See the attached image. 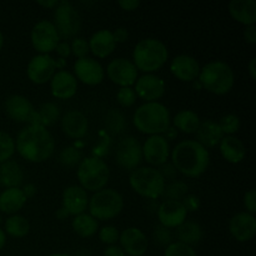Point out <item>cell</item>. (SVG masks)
I'll return each mask as SVG.
<instances>
[{
    "instance_id": "obj_50",
    "label": "cell",
    "mask_w": 256,
    "mask_h": 256,
    "mask_svg": "<svg viewBox=\"0 0 256 256\" xmlns=\"http://www.w3.org/2000/svg\"><path fill=\"white\" fill-rule=\"evenodd\" d=\"M54 52H56L58 58H62V59H68V58L72 55V49H70V42H64V40H60L58 42L56 48H55Z\"/></svg>"
},
{
    "instance_id": "obj_37",
    "label": "cell",
    "mask_w": 256,
    "mask_h": 256,
    "mask_svg": "<svg viewBox=\"0 0 256 256\" xmlns=\"http://www.w3.org/2000/svg\"><path fill=\"white\" fill-rule=\"evenodd\" d=\"M189 194V186L182 180H172V182L165 184L164 192L162 198L164 200H175V202H182L186 195Z\"/></svg>"
},
{
    "instance_id": "obj_14",
    "label": "cell",
    "mask_w": 256,
    "mask_h": 256,
    "mask_svg": "<svg viewBox=\"0 0 256 256\" xmlns=\"http://www.w3.org/2000/svg\"><path fill=\"white\" fill-rule=\"evenodd\" d=\"M142 159L152 168H159L168 162L170 158V144L164 135H152L148 136L142 145Z\"/></svg>"
},
{
    "instance_id": "obj_19",
    "label": "cell",
    "mask_w": 256,
    "mask_h": 256,
    "mask_svg": "<svg viewBox=\"0 0 256 256\" xmlns=\"http://www.w3.org/2000/svg\"><path fill=\"white\" fill-rule=\"evenodd\" d=\"M158 220L159 224L168 229H176L188 218V212L182 206V202L175 200H164L158 208Z\"/></svg>"
},
{
    "instance_id": "obj_2",
    "label": "cell",
    "mask_w": 256,
    "mask_h": 256,
    "mask_svg": "<svg viewBox=\"0 0 256 256\" xmlns=\"http://www.w3.org/2000/svg\"><path fill=\"white\" fill-rule=\"evenodd\" d=\"M172 164L178 172L186 178H199L210 165V152L195 139L178 142L170 152Z\"/></svg>"
},
{
    "instance_id": "obj_52",
    "label": "cell",
    "mask_w": 256,
    "mask_h": 256,
    "mask_svg": "<svg viewBox=\"0 0 256 256\" xmlns=\"http://www.w3.org/2000/svg\"><path fill=\"white\" fill-rule=\"evenodd\" d=\"M118 5L125 12H134L142 5V2L140 0H120Z\"/></svg>"
},
{
    "instance_id": "obj_44",
    "label": "cell",
    "mask_w": 256,
    "mask_h": 256,
    "mask_svg": "<svg viewBox=\"0 0 256 256\" xmlns=\"http://www.w3.org/2000/svg\"><path fill=\"white\" fill-rule=\"evenodd\" d=\"M136 99L138 96L134 89L130 86L120 88L116 92V100L120 106L122 108H132L136 102Z\"/></svg>"
},
{
    "instance_id": "obj_40",
    "label": "cell",
    "mask_w": 256,
    "mask_h": 256,
    "mask_svg": "<svg viewBox=\"0 0 256 256\" xmlns=\"http://www.w3.org/2000/svg\"><path fill=\"white\" fill-rule=\"evenodd\" d=\"M220 129L224 132L225 136H232V135L236 134L240 129V118L236 114H226L224 116L220 118V120L218 122Z\"/></svg>"
},
{
    "instance_id": "obj_7",
    "label": "cell",
    "mask_w": 256,
    "mask_h": 256,
    "mask_svg": "<svg viewBox=\"0 0 256 256\" xmlns=\"http://www.w3.org/2000/svg\"><path fill=\"white\" fill-rule=\"evenodd\" d=\"M130 188L148 200H158L162 198L166 182L156 168L139 166L130 172Z\"/></svg>"
},
{
    "instance_id": "obj_51",
    "label": "cell",
    "mask_w": 256,
    "mask_h": 256,
    "mask_svg": "<svg viewBox=\"0 0 256 256\" xmlns=\"http://www.w3.org/2000/svg\"><path fill=\"white\" fill-rule=\"evenodd\" d=\"M112 36L116 44H122V42H126L129 39V30L126 28H116V29L112 32Z\"/></svg>"
},
{
    "instance_id": "obj_10",
    "label": "cell",
    "mask_w": 256,
    "mask_h": 256,
    "mask_svg": "<svg viewBox=\"0 0 256 256\" xmlns=\"http://www.w3.org/2000/svg\"><path fill=\"white\" fill-rule=\"evenodd\" d=\"M5 114L16 122H25L28 125H40L38 112L34 105L24 95L14 94L6 98L4 102Z\"/></svg>"
},
{
    "instance_id": "obj_29",
    "label": "cell",
    "mask_w": 256,
    "mask_h": 256,
    "mask_svg": "<svg viewBox=\"0 0 256 256\" xmlns=\"http://www.w3.org/2000/svg\"><path fill=\"white\" fill-rule=\"evenodd\" d=\"M220 154L230 164H240L246 156V148L239 138L224 136L219 144Z\"/></svg>"
},
{
    "instance_id": "obj_35",
    "label": "cell",
    "mask_w": 256,
    "mask_h": 256,
    "mask_svg": "<svg viewBox=\"0 0 256 256\" xmlns=\"http://www.w3.org/2000/svg\"><path fill=\"white\" fill-rule=\"evenodd\" d=\"M36 112L39 116V124L46 129L52 126L60 118V108L52 102H42Z\"/></svg>"
},
{
    "instance_id": "obj_9",
    "label": "cell",
    "mask_w": 256,
    "mask_h": 256,
    "mask_svg": "<svg viewBox=\"0 0 256 256\" xmlns=\"http://www.w3.org/2000/svg\"><path fill=\"white\" fill-rule=\"evenodd\" d=\"M54 26L59 34L60 40H72L82 30V16L76 8L68 0L59 2L54 9Z\"/></svg>"
},
{
    "instance_id": "obj_24",
    "label": "cell",
    "mask_w": 256,
    "mask_h": 256,
    "mask_svg": "<svg viewBox=\"0 0 256 256\" xmlns=\"http://www.w3.org/2000/svg\"><path fill=\"white\" fill-rule=\"evenodd\" d=\"M62 130L70 139H82L89 130V120L80 110H69L62 118Z\"/></svg>"
},
{
    "instance_id": "obj_3",
    "label": "cell",
    "mask_w": 256,
    "mask_h": 256,
    "mask_svg": "<svg viewBox=\"0 0 256 256\" xmlns=\"http://www.w3.org/2000/svg\"><path fill=\"white\" fill-rule=\"evenodd\" d=\"M132 124L142 134L164 135L172 126V116L169 109L162 102H144L135 110Z\"/></svg>"
},
{
    "instance_id": "obj_46",
    "label": "cell",
    "mask_w": 256,
    "mask_h": 256,
    "mask_svg": "<svg viewBox=\"0 0 256 256\" xmlns=\"http://www.w3.org/2000/svg\"><path fill=\"white\" fill-rule=\"evenodd\" d=\"M110 146H112V139L109 138L108 132H102V134H100L99 142H98L94 146V149H92V156L102 159V158L109 152Z\"/></svg>"
},
{
    "instance_id": "obj_18",
    "label": "cell",
    "mask_w": 256,
    "mask_h": 256,
    "mask_svg": "<svg viewBox=\"0 0 256 256\" xmlns=\"http://www.w3.org/2000/svg\"><path fill=\"white\" fill-rule=\"evenodd\" d=\"M119 246L122 248L125 255L142 256L146 252L149 246V240L142 230L139 228L130 226L122 230L119 236Z\"/></svg>"
},
{
    "instance_id": "obj_45",
    "label": "cell",
    "mask_w": 256,
    "mask_h": 256,
    "mask_svg": "<svg viewBox=\"0 0 256 256\" xmlns=\"http://www.w3.org/2000/svg\"><path fill=\"white\" fill-rule=\"evenodd\" d=\"M70 49H72V55H74L76 59H82V58L88 56L90 52L89 42L85 38L76 36L70 42Z\"/></svg>"
},
{
    "instance_id": "obj_11",
    "label": "cell",
    "mask_w": 256,
    "mask_h": 256,
    "mask_svg": "<svg viewBox=\"0 0 256 256\" xmlns=\"http://www.w3.org/2000/svg\"><path fill=\"white\" fill-rule=\"evenodd\" d=\"M30 42L32 48L39 54H50L54 52L58 42H60V36L50 20H40L32 26L30 32Z\"/></svg>"
},
{
    "instance_id": "obj_48",
    "label": "cell",
    "mask_w": 256,
    "mask_h": 256,
    "mask_svg": "<svg viewBox=\"0 0 256 256\" xmlns=\"http://www.w3.org/2000/svg\"><path fill=\"white\" fill-rule=\"evenodd\" d=\"M242 202H244V208L246 209V212L254 215L256 212V192H255V189H250L245 192Z\"/></svg>"
},
{
    "instance_id": "obj_36",
    "label": "cell",
    "mask_w": 256,
    "mask_h": 256,
    "mask_svg": "<svg viewBox=\"0 0 256 256\" xmlns=\"http://www.w3.org/2000/svg\"><path fill=\"white\" fill-rule=\"evenodd\" d=\"M105 126L108 134L119 135L126 128V119L120 110L110 109L105 115Z\"/></svg>"
},
{
    "instance_id": "obj_53",
    "label": "cell",
    "mask_w": 256,
    "mask_h": 256,
    "mask_svg": "<svg viewBox=\"0 0 256 256\" xmlns=\"http://www.w3.org/2000/svg\"><path fill=\"white\" fill-rule=\"evenodd\" d=\"M242 35H244V39L248 44H250V45L256 44V26L255 25L245 26Z\"/></svg>"
},
{
    "instance_id": "obj_21",
    "label": "cell",
    "mask_w": 256,
    "mask_h": 256,
    "mask_svg": "<svg viewBox=\"0 0 256 256\" xmlns=\"http://www.w3.org/2000/svg\"><path fill=\"white\" fill-rule=\"evenodd\" d=\"M229 232L232 236L239 242H248L256 235L255 215L246 212L235 214L229 222Z\"/></svg>"
},
{
    "instance_id": "obj_31",
    "label": "cell",
    "mask_w": 256,
    "mask_h": 256,
    "mask_svg": "<svg viewBox=\"0 0 256 256\" xmlns=\"http://www.w3.org/2000/svg\"><path fill=\"white\" fill-rule=\"evenodd\" d=\"M199 115L190 109H184L178 112L172 119V125L176 132H184V134H195L200 126Z\"/></svg>"
},
{
    "instance_id": "obj_62",
    "label": "cell",
    "mask_w": 256,
    "mask_h": 256,
    "mask_svg": "<svg viewBox=\"0 0 256 256\" xmlns=\"http://www.w3.org/2000/svg\"><path fill=\"white\" fill-rule=\"evenodd\" d=\"M2 46H4V35L0 32V50L2 49Z\"/></svg>"
},
{
    "instance_id": "obj_60",
    "label": "cell",
    "mask_w": 256,
    "mask_h": 256,
    "mask_svg": "<svg viewBox=\"0 0 256 256\" xmlns=\"http://www.w3.org/2000/svg\"><path fill=\"white\" fill-rule=\"evenodd\" d=\"M164 136H165V139H166L168 142H169V140L175 139V138L178 136V132L174 129V128L170 126L169 129L166 130V132H165V134H164Z\"/></svg>"
},
{
    "instance_id": "obj_57",
    "label": "cell",
    "mask_w": 256,
    "mask_h": 256,
    "mask_svg": "<svg viewBox=\"0 0 256 256\" xmlns=\"http://www.w3.org/2000/svg\"><path fill=\"white\" fill-rule=\"evenodd\" d=\"M38 4L42 8H46V9L54 10L58 6V4H59V0H46V2L42 0V2H38Z\"/></svg>"
},
{
    "instance_id": "obj_47",
    "label": "cell",
    "mask_w": 256,
    "mask_h": 256,
    "mask_svg": "<svg viewBox=\"0 0 256 256\" xmlns=\"http://www.w3.org/2000/svg\"><path fill=\"white\" fill-rule=\"evenodd\" d=\"M182 204L188 212H195L200 209L202 202H200L199 196H196V195L194 194H188L182 200Z\"/></svg>"
},
{
    "instance_id": "obj_64",
    "label": "cell",
    "mask_w": 256,
    "mask_h": 256,
    "mask_svg": "<svg viewBox=\"0 0 256 256\" xmlns=\"http://www.w3.org/2000/svg\"><path fill=\"white\" fill-rule=\"evenodd\" d=\"M2 220H4V219H2V215H0V225L2 224Z\"/></svg>"
},
{
    "instance_id": "obj_22",
    "label": "cell",
    "mask_w": 256,
    "mask_h": 256,
    "mask_svg": "<svg viewBox=\"0 0 256 256\" xmlns=\"http://www.w3.org/2000/svg\"><path fill=\"white\" fill-rule=\"evenodd\" d=\"M50 92L55 99H72L78 92V80L74 74L68 70H60L50 80Z\"/></svg>"
},
{
    "instance_id": "obj_39",
    "label": "cell",
    "mask_w": 256,
    "mask_h": 256,
    "mask_svg": "<svg viewBox=\"0 0 256 256\" xmlns=\"http://www.w3.org/2000/svg\"><path fill=\"white\" fill-rule=\"evenodd\" d=\"M15 154V139L5 132H0V164L12 160Z\"/></svg>"
},
{
    "instance_id": "obj_20",
    "label": "cell",
    "mask_w": 256,
    "mask_h": 256,
    "mask_svg": "<svg viewBox=\"0 0 256 256\" xmlns=\"http://www.w3.org/2000/svg\"><path fill=\"white\" fill-rule=\"evenodd\" d=\"M200 69L202 66L199 62L192 55H176L170 62V72L178 80L182 82H192L198 80Z\"/></svg>"
},
{
    "instance_id": "obj_30",
    "label": "cell",
    "mask_w": 256,
    "mask_h": 256,
    "mask_svg": "<svg viewBox=\"0 0 256 256\" xmlns=\"http://www.w3.org/2000/svg\"><path fill=\"white\" fill-rule=\"evenodd\" d=\"M22 180H24V172L19 162L8 160L0 164V186L4 189L20 188L22 185Z\"/></svg>"
},
{
    "instance_id": "obj_55",
    "label": "cell",
    "mask_w": 256,
    "mask_h": 256,
    "mask_svg": "<svg viewBox=\"0 0 256 256\" xmlns=\"http://www.w3.org/2000/svg\"><path fill=\"white\" fill-rule=\"evenodd\" d=\"M102 256H126L119 245H110L104 250Z\"/></svg>"
},
{
    "instance_id": "obj_8",
    "label": "cell",
    "mask_w": 256,
    "mask_h": 256,
    "mask_svg": "<svg viewBox=\"0 0 256 256\" xmlns=\"http://www.w3.org/2000/svg\"><path fill=\"white\" fill-rule=\"evenodd\" d=\"M124 209V199L115 189L105 188L94 192L89 199V214L98 222H108L115 219Z\"/></svg>"
},
{
    "instance_id": "obj_43",
    "label": "cell",
    "mask_w": 256,
    "mask_h": 256,
    "mask_svg": "<svg viewBox=\"0 0 256 256\" xmlns=\"http://www.w3.org/2000/svg\"><path fill=\"white\" fill-rule=\"evenodd\" d=\"M164 256H198V254L194 248L179 242H172L169 246L165 248Z\"/></svg>"
},
{
    "instance_id": "obj_42",
    "label": "cell",
    "mask_w": 256,
    "mask_h": 256,
    "mask_svg": "<svg viewBox=\"0 0 256 256\" xmlns=\"http://www.w3.org/2000/svg\"><path fill=\"white\" fill-rule=\"evenodd\" d=\"M98 236H99V240L102 242V244L108 245H116V242H119L120 232L118 230L116 226H112V225H105L102 229H99L98 232Z\"/></svg>"
},
{
    "instance_id": "obj_33",
    "label": "cell",
    "mask_w": 256,
    "mask_h": 256,
    "mask_svg": "<svg viewBox=\"0 0 256 256\" xmlns=\"http://www.w3.org/2000/svg\"><path fill=\"white\" fill-rule=\"evenodd\" d=\"M72 229L80 238L88 239V238L94 236L99 232V222L90 214L82 212V214L76 215V216H72Z\"/></svg>"
},
{
    "instance_id": "obj_49",
    "label": "cell",
    "mask_w": 256,
    "mask_h": 256,
    "mask_svg": "<svg viewBox=\"0 0 256 256\" xmlns=\"http://www.w3.org/2000/svg\"><path fill=\"white\" fill-rule=\"evenodd\" d=\"M160 172V174L162 175V178L165 179V182L166 180H169V182H172V180H175V178H176V169H175L174 165L172 164V162H165V164H162V166H159V169H158Z\"/></svg>"
},
{
    "instance_id": "obj_6",
    "label": "cell",
    "mask_w": 256,
    "mask_h": 256,
    "mask_svg": "<svg viewBox=\"0 0 256 256\" xmlns=\"http://www.w3.org/2000/svg\"><path fill=\"white\" fill-rule=\"evenodd\" d=\"M76 176L79 185L85 192H96L106 188L110 179V169L102 159L86 156L82 158L78 165Z\"/></svg>"
},
{
    "instance_id": "obj_58",
    "label": "cell",
    "mask_w": 256,
    "mask_h": 256,
    "mask_svg": "<svg viewBox=\"0 0 256 256\" xmlns=\"http://www.w3.org/2000/svg\"><path fill=\"white\" fill-rule=\"evenodd\" d=\"M55 216H56V219H59V220H66L70 215H69V212L64 209V208L60 206L59 209L55 212Z\"/></svg>"
},
{
    "instance_id": "obj_54",
    "label": "cell",
    "mask_w": 256,
    "mask_h": 256,
    "mask_svg": "<svg viewBox=\"0 0 256 256\" xmlns=\"http://www.w3.org/2000/svg\"><path fill=\"white\" fill-rule=\"evenodd\" d=\"M22 192H24V195L26 199H32V198H34L38 192L36 185L32 184V182H28V184L22 185Z\"/></svg>"
},
{
    "instance_id": "obj_16",
    "label": "cell",
    "mask_w": 256,
    "mask_h": 256,
    "mask_svg": "<svg viewBox=\"0 0 256 256\" xmlns=\"http://www.w3.org/2000/svg\"><path fill=\"white\" fill-rule=\"evenodd\" d=\"M72 74L78 82L89 86H96L105 79V69L102 65L96 59L90 56L75 60Z\"/></svg>"
},
{
    "instance_id": "obj_63",
    "label": "cell",
    "mask_w": 256,
    "mask_h": 256,
    "mask_svg": "<svg viewBox=\"0 0 256 256\" xmlns=\"http://www.w3.org/2000/svg\"><path fill=\"white\" fill-rule=\"evenodd\" d=\"M49 256H72V255L66 254V252H55V254H50Z\"/></svg>"
},
{
    "instance_id": "obj_17",
    "label": "cell",
    "mask_w": 256,
    "mask_h": 256,
    "mask_svg": "<svg viewBox=\"0 0 256 256\" xmlns=\"http://www.w3.org/2000/svg\"><path fill=\"white\" fill-rule=\"evenodd\" d=\"M132 89L136 96L145 102H154L164 96L166 85L156 74H144L138 78Z\"/></svg>"
},
{
    "instance_id": "obj_5",
    "label": "cell",
    "mask_w": 256,
    "mask_h": 256,
    "mask_svg": "<svg viewBox=\"0 0 256 256\" xmlns=\"http://www.w3.org/2000/svg\"><path fill=\"white\" fill-rule=\"evenodd\" d=\"M198 82L202 89L212 94L225 95L234 88V70L222 60H212L200 69Z\"/></svg>"
},
{
    "instance_id": "obj_59",
    "label": "cell",
    "mask_w": 256,
    "mask_h": 256,
    "mask_svg": "<svg viewBox=\"0 0 256 256\" xmlns=\"http://www.w3.org/2000/svg\"><path fill=\"white\" fill-rule=\"evenodd\" d=\"M55 62V68H56V72H60V70H65L66 68V59H62V58H54Z\"/></svg>"
},
{
    "instance_id": "obj_15",
    "label": "cell",
    "mask_w": 256,
    "mask_h": 256,
    "mask_svg": "<svg viewBox=\"0 0 256 256\" xmlns=\"http://www.w3.org/2000/svg\"><path fill=\"white\" fill-rule=\"evenodd\" d=\"M56 72L54 58L50 54H38L26 65V76L32 84L44 85L52 80Z\"/></svg>"
},
{
    "instance_id": "obj_34",
    "label": "cell",
    "mask_w": 256,
    "mask_h": 256,
    "mask_svg": "<svg viewBox=\"0 0 256 256\" xmlns=\"http://www.w3.org/2000/svg\"><path fill=\"white\" fill-rule=\"evenodd\" d=\"M2 230L9 236L22 239V238H25L30 232V222L22 215H10L4 222V229Z\"/></svg>"
},
{
    "instance_id": "obj_28",
    "label": "cell",
    "mask_w": 256,
    "mask_h": 256,
    "mask_svg": "<svg viewBox=\"0 0 256 256\" xmlns=\"http://www.w3.org/2000/svg\"><path fill=\"white\" fill-rule=\"evenodd\" d=\"M195 134H196V139L195 140L206 149L218 146L222 138L225 136L218 122H214L212 119L204 120V122H200L199 129L196 130Z\"/></svg>"
},
{
    "instance_id": "obj_25",
    "label": "cell",
    "mask_w": 256,
    "mask_h": 256,
    "mask_svg": "<svg viewBox=\"0 0 256 256\" xmlns=\"http://www.w3.org/2000/svg\"><path fill=\"white\" fill-rule=\"evenodd\" d=\"M88 42H89L90 52L98 59L108 58L114 52L115 48H116L112 32L109 29H102L95 32L88 40Z\"/></svg>"
},
{
    "instance_id": "obj_13",
    "label": "cell",
    "mask_w": 256,
    "mask_h": 256,
    "mask_svg": "<svg viewBox=\"0 0 256 256\" xmlns=\"http://www.w3.org/2000/svg\"><path fill=\"white\" fill-rule=\"evenodd\" d=\"M109 80L120 88H126L135 84L139 78V72L132 60L126 58H115L108 64L106 72Z\"/></svg>"
},
{
    "instance_id": "obj_12",
    "label": "cell",
    "mask_w": 256,
    "mask_h": 256,
    "mask_svg": "<svg viewBox=\"0 0 256 256\" xmlns=\"http://www.w3.org/2000/svg\"><path fill=\"white\" fill-rule=\"evenodd\" d=\"M115 160L122 169L132 172L142 162V150L139 140L134 136H125L119 140L115 150Z\"/></svg>"
},
{
    "instance_id": "obj_23",
    "label": "cell",
    "mask_w": 256,
    "mask_h": 256,
    "mask_svg": "<svg viewBox=\"0 0 256 256\" xmlns=\"http://www.w3.org/2000/svg\"><path fill=\"white\" fill-rule=\"evenodd\" d=\"M89 205V195L80 185H70L65 188L62 195V206L70 216H76L86 212Z\"/></svg>"
},
{
    "instance_id": "obj_32",
    "label": "cell",
    "mask_w": 256,
    "mask_h": 256,
    "mask_svg": "<svg viewBox=\"0 0 256 256\" xmlns=\"http://www.w3.org/2000/svg\"><path fill=\"white\" fill-rule=\"evenodd\" d=\"M204 232L200 224L192 220H185L180 226L176 228V238L178 242H182L189 246H194L202 242Z\"/></svg>"
},
{
    "instance_id": "obj_1",
    "label": "cell",
    "mask_w": 256,
    "mask_h": 256,
    "mask_svg": "<svg viewBox=\"0 0 256 256\" xmlns=\"http://www.w3.org/2000/svg\"><path fill=\"white\" fill-rule=\"evenodd\" d=\"M15 152L24 160L34 164L46 162L55 152L52 132L42 125H26L15 139Z\"/></svg>"
},
{
    "instance_id": "obj_26",
    "label": "cell",
    "mask_w": 256,
    "mask_h": 256,
    "mask_svg": "<svg viewBox=\"0 0 256 256\" xmlns=\"http://www.w3.org/2000/svg\"><path fill=\"white\" fill-rule=\"evenodd\" d=\"M229 14L235 22L244 26L255 25L256 2L255 0H232L229 2Z\"/></svg>"
},
{
    "instance_id": "obj_56",
    "label": "cell",
    "mask_w": 256,
    "mask_h": 256,
    "mask_svg": "<svg viewBox=\"0 0 256 256\" xmlns=\"http://www.w3.org/2000/svg\"><path fill=\"white\" fill-rule=\"evenodd\" d=\"M248 72H249V75L250 78H252V80H255L256 79V58H252L249 62V64H248Z\"/></svg>"
},
{
    "instance_id": "obj_4",
    "label": "cell",
    "mask_w": 256,
    "mask_h": 256,
    "mask_svg": "<svg viewBox=\"0 0 256 256\" xmlns=\"http://www.w3.org/2000/svg\"><path fill=\"white\" fill-rule=\"evenodd\" d=\"M169 59L168 46L156 38H145L138 42L132 52V60L138 72L155 74Z\"/></svg>"
},
{
    "instance_id": "obj_61",
    "label": "cell",
    "mask_w": 256,
    "mask_h": 256,
    "mask_svg": "<svg viewBox=\"0 0 256 256\" xmlns=\"http://www.w3.org/2000/svg\"><path fill=\"white\" fill-rule=\"evenodd\" d=\"M5 244H6V234H5L4 230L0 228V250L5 246Z\"/></svg>"
},
{
    "instance_id": "obj_27",
    "label": "cell",
    "mask_w": 256,
    "mask_h": 256,
    "mask_svg": "<svg viewBox=\"0 0 256 256\" xmlns=\"http://www.w3.org/2000/svg\"><path fill=\"white\" fill-rule=\"evenodd\" d=\"M28 199L22 188H9L0 192V212L6 215H15L24 208Z\"/></svg>"
},
{
    "instance_id": "obj_41",
    "label": "cell",
    "mask_w": 256,
    "mask_h": 256,
    "mask_svg": "<svg viewBox=\"0 0 256 256\" xmlns=\"http://www.w3.org/2000/svg\"><path fill=\"white\" fill-rule=\"evenodd\" d=\"M172 238H174V234L170 229L162 226V225H156L154 228V232H152V240L156 245L162 248L169 246L172 242Z\"/></svg>"
},
{
    "instance_id": "obj_38",
    "label": "cell",
    "mask_w": 256,
    "mask_h": 256,
    "mask_svg": "<svg viewBox=\"0 0 256 256\" xmlns=\"http://www.w3.org/2000/svg\"><path fill=\"white\" fill-rule=\"evenodd\" d=\"M82 160V152L79 148L74 146V145H69L60 150L59 156H58V162L64 168H76Z\"/></svg>"
}]
</instances>
